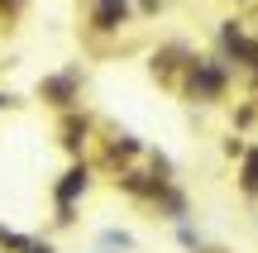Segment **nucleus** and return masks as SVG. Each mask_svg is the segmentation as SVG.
<instances>
[{
    "mask_svg": "<svg viewBox=\"0 0 258 253\" xmlns=\"http://www.w3.org/2000/svg\"><path fill=\"white\" fill-rule=\"evenodd\" d=\"M244 182H249V187H258V153L249 158V167H244Z\"/></svg>",
    "mask_w": 258,
    "mask_h": 253,
    "instance_id": "7ed1b4c3",
    "label": "nucleus"
},
{
    "mask_svg": "<svg viewBox=\"0 0 258 253\" xmlns=\"http://www.w3.org/2000/svg\"><path fill=\"white\" fill-rule=\"evenodd\" d=\"M124 19V0H96V24L101 29H115Z\"/></svg>",
    "mask_w": 258,
    "mask_h": 253,
    "instance_id": "f257e3e1",
    "label": "nucleus"
},
{
    "mask_svg": "<svg viewBox=\"0 0 258 253\" xmlns=\"http://www.w3.org/2000/svg\"><path fill=\"white\" fill-rule=\"evenodd\" d=\"M82 187H86V172H67V182L57 187V196H62V201H72V196H77Z\"/></svg>",
    "mask_w": 258,
    "mask_h": 253,
    "instance_id": "f03ea898",
    "label": "nucleus"
},
{
    "mask_svg": "<svg viewBox=\"0 0 258 253\" xmlns=\"http://www.w3.org/2000/svg\"><path fill=\"white\" fill-rule=\"evenodd\" d=\"M29 253H48V248H29Z\"/></svg>",
    "mask_w": 258,
    "mask_h": 253,
    "instance_id": "20e7f679",
    "label": "nucleus"
}]
</instances>
